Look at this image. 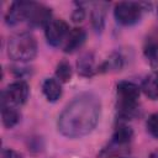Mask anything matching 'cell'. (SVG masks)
<instances>
[{
  "label": "cell",
  "mask_w": 158,
  "mask_h": 158,
  "mask_svg": "<svg viewBox=\"0 0 158 158\" xmlns=\"http://www.w3.org/2000/svg\"><path fill=\"white\" fill-rule=\"evenodd\" d=\"M101 104L94 94H80L74 98L58 117L59 132L69 138L89 135L98 125Z\"/></svg>",
  "instance_id": "1"
},
{
  "label": "cell",
  "mask_w": 158,
  "mask_h": 158,
  "mask_svg": "<svg viewBox=\"0 0 158 158\" xmlns=\"http://www.w3.org/2000/svg\"><path fill=\"white\" fill-rule=\"evenodd\" d=\"M37 54V41L30 32H19L7 41V56L16 62L32 60Z\"/></svg>",
  "instance_id": "2"
},
{
  "label": "cell",
  "mask_w": 158,
  "mask_h": 158,
  "mask_svg": "<svg viewBox=\"0 0 158 158\" xmlns=\"http://www.w3.org/2000/svg\"><path fill=\"white\" fill-rule=\"evenodd\" d=\"M139 88L132 81H120L117 84V112L122 120L132 118L138 112Z\"/></svg>",
  "instance_id": "3"
},
{
  "label": "cell",
  "mask_w": 158,
  "mask_h": 158,
  "mask_svg": "<svg viewBox=\"0 0 158 158\" xmlns=\"http://www.w3.org/2000/svg\"><path fill=\"white\" fill-rule=\"evenodd\" d=\"M22 10V19L32 26H47L52 20L51 9L43 4L35 1H20Z\"/></svg>",
  "instance_id": "4"
},
{
  "label": "cell",
  "mask_w": 158,
  "mask_h": 158,
  "mask_svg": "<svg viewBox=\"0 0 158 158\" xmlns=\"http://www.w3.org/2000/svg\"><path fill=\"white\" fill-rule=\"evenodd\" d=\"M147 4L144 2H135V1H122L116 4L114 15L118 23L123 26H131L139 21L142 17V12Z\"/></svg>",
  "instance_id": "5"
},
{
  "label": "cell",
  "mask_w": 158,
  "mask_h": 158,
  "mask_svg": "<svg viewBox=\"0 0 158 158\" xmlns=\"http://www.w3.org/2000/svg\"><path fill=\"white\" fill-rule=\"evenodd\" d=\"M28 85L23 80H17L9 84L1 94V106L17 107L26 102L28 98Z\"/></svg>",
  "instance_id": "6"
},
{
  "label": "cell",
  "mask_w": 158,
  "mask_h": 158,
  "mask_svg": "<svg viewBox=\"0 0 158 158\" xmlns=\"http://www.w3.org/2000/svg\"><path fill=\"white\" fill-rule=\"evenodd\" d=\"M68 33H69L68 23L65 21L60 20V19L51 20L49 23L44 27L46 40L53 47H57L62 42H64L67 36H68Z\"/></svg>",
  "instance_id": "7"
},
{
  "label": "cell",
  "mask_w": 158,
  "mask_h": 158,
  "mask_svg": "<svg viewBox=\"0 0 158 158\" xmlns=\"http://www.w3.org/2000/svg\"><path fill=\"white\" fill-rule=\"evenodd\" d=\"M85 37H86V33L83 28H73L69 31L65 41H64V44H63V51L65 53H73L75 52L77 49H79L83 43L85 42Z\"/></svg>",
  "instance_id": "8"
},
{
  "label": "cell",
  "mask_w": 158,
  "mask_h": 158,
  "mask_svg": "<svg viewBox=\"0 0 158 158\" xmlns=\"http://www.w3.org/2000/svg\"><path fill=\"white\" fill-rule=\"evenodd\" d=\"M107 7H109L107 2L100 1L94 4V7L91 10V26L96 33H101L104 30Z\"/></svg>",
  "instance_id": "9"
},
{
  "label": "cell",
  "mask_w": 158,
  "mask_h": 158,
  "mask_svg": "<svg viewBox=\"0 0 158 158\" xmlns=\"http://www.w3.org/2000/svg\"><path fill=\"white\" fill-rule=\"evenodd\" d=\"M132 137H133L132 128L128 125L121 122V123H118V126L116 127V130L114 132L111 143L115 147H125L132 141Z\"/></svg>",
  "instance_id": "10"
},
{
  "label": "cell",
  "mask_w": 158,
  "mask_h": 158,
  "mask_svg": "<svg viewBox=\"0 0 158 158\" xmlns=\"http://www.w3.org/2000/svg\"><path fill=\"white\" fill-rule=\"evenodd\" d=\"M42 93L48 101H57L62 95L60 81L54 78H47L42 84Z\"/></svg>",
  "instance_id": "11"
},
{
  "label": "cell",
  "mask_w": 158,
  "mask_h": 158,
  "mask_svg": "<svg viewBox=\"0 0 158 158\" xmlns=\"http://www.w3.org/2000/svg\"><path fill=\"white\" fill-rule=\"evenodd\" d=\"M78 73L83 77H91L95 73V64H94V56L90 52L83 53L78 62H77Z\"/></svg>",
  "instance_id": "12"
},
{
  "label": "cell",
  "mask_w": 158,
  "mask_h": 158,
  "mask_svg": "<svg viewBox=\"0 0 158 158\" xmlns=\"http://www.w3.org/2000/svg\"><path fill=\"white\" fill-rule=\"evenodd\" d=\"M142 91L152 100L158 99V72H152L142 83Z\"/></svg>",
  "instance_id": "13"
},
{
  "label": "cell",
  "mask_w": 158,
  "mask_h": 158,
  "mask_svg": "<svg viewBox=\"0 0 158 158\" xmlns=\"http://www.w3.org/2000/svg\"><path fill=\"white\" fill-rule=\"evenodd\" d=\"M143 53L152 67L158 65V38L157 37L147 38L143 47Z\"/></svg>",
  "instance_id": "14"
},
{
  "label": "cell",
  "mask_w": 158,
  "mask_h": 158,
  "mask_svg": "<svg viewBox=\"0 0 158 158\" xmlns=\"http://www.w3.org/2000/svg\"><path fill=\"white\" fill-rule=\"evenodd\" d=\"M2 123L6 128H12L20 121V112L12 106H1Z\"/></svg>",
  "instance_id": "15"
},
{
  "label": "cell",
  "mask_w": 158,
  "mask_h": 158,
  "mask_svg": "<svg viewBox=\"0 0 158 158\" xmlns=\"http://www.w3.org/2000/svg\"><path fill=\"white\" fill-rule=\"evenodd\" d=\"M56 77L62 83H67V81L70 80V78H72V68H70V64L67 60H62L60 63H58L57 69H56Z\"/></svg>",
  "instance_id": "16"
},
{
  "label": "cell",
  "mask_w": 158,
  "mask_h": 158,
  "mask_svg": "<svg viewBox=\"0 0 158 158\" xmlns=\"http://www.w3.org/2000/svg\"><path fill=\"white\" fill-rule=\"evenodd\" d=\"M146 126H147L148 133H149L152 137H154V138L158 139V112L152 114V115L148 117V120H147V122H146Z\"/></svg>",
  "instance_id": "17"
},
{
  "label": "cell",
  "mask_w": 158,
  "mask_h": 158,
  "mask_svg": "<svg viewBox=\"0 0 158 158\" xmlns=\"http://www.w3.org/2000/svg\"><path fill=\"white\" fill-rule=\"evenodd\" d=\"M122 65V59L118 54L112 56L110 59H107V62L102 65V68L105 70H110V69H120Z\"/></svg>",
  "instance_id": "18"
},
{
  "label": "cell",
  "mask_w": 158,
  "mask_h": 158,
  "mask_svg": "<svg viewBox=\"0 0 158 158\" xmlns=\"http://www.w3.org/2000/svg\"><path fill=\"white\" fill-rule=\"evenodd\" d=\"M78 5H79V7H77V9L73 11V14H72V20H73L74 22H81V21L84 20V17H85V11H84V9L80 7V4H78Z\"/></svg>",
  "instance_id": "19"
},
{
  "label": "cell",
  "mask_w": 158,
  "mask_h": 158,
  "mask_svg": "<svg viewBox=\"0 0 158 158\" xmlns=\"http://www.w3.org/2000/svg\"><path fill=\"white\" fill-rule=\"evenodd\" d=\"M1 158H21V156L12 149H4L1 153Z\"/></svg>",
  "instance_id": "20"
},
{
  "label": "cell",
  "mask_w": 158,
  "mask_h": 158,
  "mask_svg": "<svg viewBox=\"0 0 158 158\" xmlns=\"http://www.w3.org/2000/svg\"><path fill=\"white\" fill-rule=\"evenodd\" d=\"M149 158H158V149H156V151H153V152L151 153V156H149Z\"/></svg>",
  "instance_id": "21"
},
{
  "label": "cell",
  "mask_w": 158,
  "mask_h": 158,
  "mask_svg": "<svg viewBox=\"0 0 158 158\" xmlns=\"http://www.w3.org/2000/svg\"><path fill=\"white\" fill-rule=\"evenodd\" d=\"M115 158H127V157H115Z\"/></svg>",
  "instance_id": "22"
},
{
  "label": "cell",
  "mask_w": 158,
  "mask_h": 158,
  "mask_svg": "<svg viewBox=\"0 0 158 158\" xmlns=\"http://www.w3.org/2000/svg\"><path fill=\"white\" fill-rule=\"evenodd\" d=\"M157 12H158V10H157Z\"/></svg>",
  "instance_id": "23"
}]
</instances>
